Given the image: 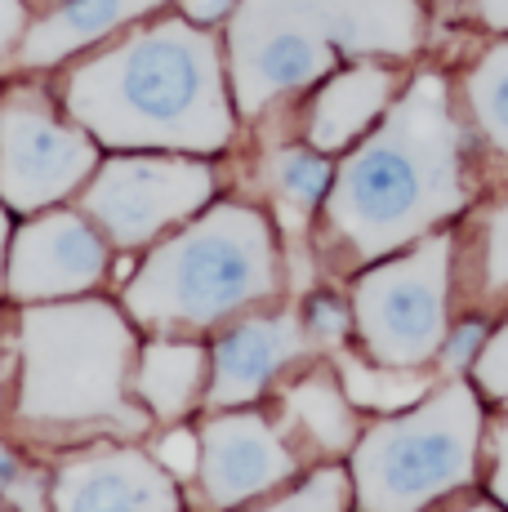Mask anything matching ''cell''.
<instances>
[{
  "label": "cell",
  "mask_w": 508,
  "mask_h": 512,
  "mask_svg": "<svg viewBox=\"0 0 508 512\" xmlns=\"http://www.w3.org/2000/svg\"><path fill=\"white\" fill-rule=\"evenodd\" d=\"M63 112L112 152L214 156L232 143L228 54L183 14L143 18L58 76Z\"/></svg>",
  "instance_id": "6da1fadb"
},
{
  "label": "cell",
  "mask_w": 508,
  "mask_h": 512,
  "mask_svg": "<svg viewBox=\"0 0 508 512\" xmlns=\"http://www.w3.org/2000/svg\"><path fill=\"white\" fill-rule=\"evenodd\" d=\"M468 201L459 125L442 76L410 81L384 121L335 170L326 201V236L348 263H379L424 241Z\"/></svg>",
  "instance_id": "7a4b0ae2"
},
{
  "label": "cell",
  "mask_w": 508,
  "mask_h": 512,
  "mask_svg": "<svg viewBox=\"0 0 508 512\" xmlns=\"http://www.w3.org/2000/svg\"><path fill=\"white\" fill-rule=\"evenodd\" d=\"M419 36V0H241L223 41L232 103L254 121L330 76L339 58H406Z\"/></svg>",
  "instance_id": "3957f363"
},
{
  "label": "cell",
  "mask_w": 508,
  "mask_h": 512,
  "mask_svg": "<svg viewBox=\"0 0 508 512\" xmlns=\"http://www.w3.org/2000/svg\"><path fill=\"white\" fill-rule=\"evenodd\" d=\"M281 294V250L268 214L214 201L148 245L121 303L134 326L214 330Z\"/></svg>",
  "instance_id": "277c9868"
},
{
  "label": "cell",
  "mask_w": 508,
  "mask_h": 512,
  "mask_svg": "<svg viewBox=\"0 0 508 512\" xmlns=\"http://www.w3.org/2000/svg\"><path fill=\"white\" fill-rule=\"evenodd\" d=\"M134 357V321L107 299L27 303L18 317V419L139 437L152 415L130 388Z\"/></svg>",
  "instance_id": "5b68a950"
},
{
  "label": "cell",
  "mask_w": 508,
  "mask_h": 512,
  "mask_svg": "<svg viewBox=\"0 0 508 512\" xmlns=\"http://www.w3.org/2000/svg\"><path fill=\"white\" fill-rule=\"evenodd\" d=\"M486 406L464 379L370 423L353 446V504L361 512H428L477 481Z\"/></svg>",
  "instance_id": "8992f818"
},
{
  "label": "cell",
  "mask_w": 508,
  "mask_h": 512,
  "mask_svg": "<svg viewBox=\"0 0 508 512\" xmlns=\"http://www.w3.org/2000/svg\"><path fill=\"white\" fill-rule=\"evenodd\" d=\"M455 241L428 232L402 254L370 263L353 285V330L370 361L424 370L451 334Z\"/></svg>",
  "instance_id": "52a82bcc"
},
{
  "label": "cell",
  "mask_w": 508,
  "mask_h": 512,
  "mask_svg": "<svg viewBox=\"0 0 508 512\" xmlns=\"http://www.w3.org/2000/svg\"><path fill=\"white\" fill-rule=\"evenodd\" d=\"M214 170L183 152H116L81 187V210L112 245L148 250L214 201Z\"/></svg>",
  "instance_id": "ba28073f"
},
{
  "label": "cell",
  "mask_w": 508,
  "mask_h": 512,
  "mask_svg": "<svg viewBox=\"0 0 508 512\" xmlns=\"http://www.w3.org/2000/svg\"><path fill=\"white\" fill-rule=\"evenodd\" d=\"M99 170V143L41 85L0 94V205L41 214L67 201Z\"/></svg>",
  "instance_id": "9c48e42d"
},
{
  "label": "cell",
  "mask_w": 508,
  "mask_h": 512,
  "mask_svg": "<svg viewBox=\"0 0 508 512\" xmlns=\"http://www.w3.org/2000/svg\"><path fill=\"white\" fill-rule=\"evenodd\" d=\"M107 236L85 210H41L9 236L5 290L18 303L81 299L107 277Z\"/></svg>",
  "instance_id": "30bf717a"
},
{
  "label": "cell",
  "mask_w": 508,
  "mask_h": 512,
  "mask_svg": "<svg viewBox=\"0 0 508 512\" xmlns=\"http://www.w3.org/2000/svg\"><path fill=\"white\" fill-rule=\"evenodd\" d=\"M299 455L281 428H272L259 410H214L201 423V495L205 504L232 512L250 499L272 495L277 486L295 481Z\"/></svg>",
  "instance_id": "8fae6325"
},
{
  "label": "cell",
  "mask_w": 508,
  "mask_h": 512,
  "mask_svg": "<svg viewBox=\"0 0 508 512\" xmlns=\"http://www.w3.org/2000/svg\"><path fill=\"white\" fill-rule=\"evenodd\" d=\"M50 512H183L174 472L139 446L67 450L50 477Z\"/></svg>",
  "instance_id": "7c38bea8"
},
{
  "label": "cell",
  "mask_w": 508,
  "mask_h": 512,
  "mask_svg": "<svg viewBox=\"0 0 508 512\" xmlns=\"http://www.w3.org/2000/svg\"><path fill=\"white\" fill-rule=\"evenodd\" d=\"M308 352H312V334L299 312H268V317L232 321L210 352L205 410H237L259 401Z\"/></svg>",
  "instance_id": "4fadbf2b"
},
{
  "label": "cell",
  "mask_w": 508,
  "mask_h": 512,
  "mask_svg": "<svg viewBox=\"0 0 508 512\" xmlns=\"http://www.w3.org/2000/svg\"><path fill=\"white\" fill-rule=\"evenodd\" d=\"M174 0H54L50 9L27 23L23 41L14 49V63L23 72H50L58 63H72L85 49L121 36L130 23L170 9Z\"/></svg>",
  "instance_id": "5bb4252c"
},
{
  "label": "cell",
  "mask_w": 508,
  "mask_h": 512,
  "mask_svg": "<svg viewBox=\"0 0 508 512\" xmlns=\"http://www.w3.org/2000/svg\"><path fill=\"white\" fill-rule=\"evenodd\" d=\"M397 72L379 63H357L335 72L308 103V147L317 152H344L366 139V130H375L384 121V112L393 107Z\"/></svg>",
  "instance_id": "9a60e30c"
},
{
  "label": "cell",
  "mask_w": 508,
  "mask_h": 512,
  "mask_svg": "<svg viewBox=\"0 0 508 512\" xmlns=\"http://www.w3.org/2000/svg\"><path fill=\"white\" fill-rule=\"evenodd\" d=\"M210 379V352L197 339H152L134 357L130 388L152 419H183L205 397Z\"/></svg>",
  "instance_id": "2e32d148"
},
{
  "label": "cell",
  "mask_w": 508,
  "mask_h": 512,
  "mask_svg": "<svg viewBox=\"0 0 508 512\" xmlns=\"http://www.w3.org/2000/svg\"><path fill=\"white\" fill-rule=\"evenodd\" d=\"M281 410H286L290 428H299L321 455H353L361 423L357 406L348 401L344 383L335 370L317 366L281 388Z\"/></svg>",
  "instance_id": "e0dca14e"
},
{
  "label": "cell",
  "mask_w": 508,
  "mask_h": 512,
  "mask_svg": "<svg viewBox=\"0 0 508 512\" xmlns=\"http://www.w3.org/2000/svg\"><path fill=\"white\" fill-rule=\"evenodd\" d=\"M263 174H268V192L277 210L290 219V228H299L326 201L330 183H335V165L317 147H277L263 161Z\"/></svg>",
  "instance_id": "ac0fdd59"
},
{
  "label": "cell",
  "mask_w": 508,
  "mask_h": 512,
  "mask_svg": "<svg viewBox=\"0 0 508 512\" xmlns=\"http://www.w3.org/2000/svg\"><path fill=\"white\" fill-rule=\"evenodd\" d=\"M335 370H339V383H344L348 401L361 410H375V415H397V410L424 401L428 388H433L419 370L379 366V361H375V370H366L357 357H348V352L335 357Z\"/></svg>",
  "instance_id": "d6986e66"
},
{
  "label": "cell",
  "mask_w": 508,
  "mask_h": 512,
  "mask_svg": "<svg viewBox=\"0 0 508 512\" xmlns=\"http://www.w3.org/2000/svg\"><path fill=\"white\" fill-rule=\"evenodd\" d=\"M468 107H473L486 139L508 156V41L495 45L468 72Z\"/></svg>",
  "instance_id": "ffe728a7"
},
{
  "label": "cell",
  "mask_w": 508,
  "mask_h": 512,
  "mask_svg": "<svg viewBox=\"0 0 508 512\" xmlns=\"http://www.w3.org/2000/svg\"><path fill=\"white\" fill-rule=\"evenodd\" d=\"M348 508H353V477L339 464H326V468L308 472L286 495L268 499L259 508H246V512H348Z\"/></svg>",
  "instance_id": "44dd1931"
},
{
  "label": "cell",
  "mask_w": 508,
  "mask_h": 512,
  "mask_svg": "<svg viewBox=\"0 0 508 512\" xmlns=\"http://www.w3.org/2000/svg\"><path fill=\"white\" fill-rule=\"evenodd\" d=\"M486 303L508 299V196L495 201L482 219V277L468 285Z\"/></svg>",
  "instance_id": "7402d4cb"
},
{
  "label": "cell",
  "mask_w": 508,
  "mask_h": 512,
  "mask_svg": "<svg viewBox=\"0 0 508 512\" xmlns=\"http://www.w3.org/2000/svg\"><path fill=\"white\" fill-rule=\"evenodd\" d=\"M0 508L5 512H50V481L27 464L23 450L0 441Z\"/></svg>",
  "instance_id": "603a6c76"
},
{
  "label": "cell",
  "mask_w": 508,
  "mask_h": 512,
  "mask_svg": "<svg viewBox=\"0 0 508 512\" xmlns=\"http://www.w3.org/2000/svg\"><path fill=\"white\" fill-rule=\"evenodd\" d=\"M473 388L486 401H508V321L495 334H486L482 352L473 361Z\"/></svg>",
  "instance_id": "cb8c5ba5"
},
{
  "label": "cell",
  "mask_w": 508,
  "mask_h": 512,
  "mask_svg": "<svg viewBox=\"0 0 508 512\" xmlns=\"http://www.w3.org/2000/svg\"><path fill=\"white\" fill-rule=\"evenodd\" d=\"M304 326L312 334V343L339 348V343L353 334V308H344L335 294H312L308 308H304Z\"/></svg>",
  "instance_id": "d4e9b609"
},
{
  "label": "cell",
  "mask_w": 508,
  "mask_h": 512,
  "mask_svg": "<svg viewBox=\"0 0 508 512\" xmlns=\"http://www.w3.org/2000/svg\"><path fill=\"white\" fill-rule=\"evenodd\" d=\"M156 464L165 472H174V481H192L201 468V432L192 428H170L161 441H156Z\"/></svg>",
  "instance_id": "484cf974"
},
{
  "label": "cell",
  "mask_w": 508,
  "mask_h": 512,
  "mask_svg": "<svg viewBox=\"0 0 508 512\" xmlns=\"http://www.w3.org/2000/svg\"><path fill=\"white\" fill-rule=\"evenodd\" d=\"M482 343H486V321L482 317H468L464 326H455L451 334H446V343H442V366L459 374L464 366H473L477 361V352H482Z\"/></svg>",
  "instance_id": "4316f807"
},
{
  "label": "cell",
  "mask_w": 508,
  "mask_h": 512,
  "mask_svg": "<svg viewBox=\"0 0 508 512\" xmlns=\"http://www.w3.org/2000/svg\"><path fill=\"white\" fill-rule=\"evenodd\" d=\"M27 23H32V5H27V0H0V63L14 58Z\"/></svg>",
  "instance_id": "83f0119b"
},
{
  "label": "cell",
  "mask_w": 508,
  "mask_h": 512,
  "mask_svg": "<svg viewBox=\"0 0 508 512\" xmlns=\"http://www.w3.org/2000/svg\"><path fill=\"white\" fill-rule=\"evenodd\" d=\"M491 499L508 512V415L495 423V432H491Z\"/></svg>",
  "instance_id": "f1b7e54d"
},
{
  "label": "cell",
  "mask_w": 508,
  "mask_h": 512,
  "mask_svg": "<svg viewBox=\"0 0 508 512\" xmlns=\"http://www.w3.org/2000/svg\"><path fill=\"white\" fill-rule=\"evenodd\" d=\"M237 5L241 0H179V14L201 27H214V23H223V18H232Z\"/></svg>",
  "instance_id": "f546056e"
},
{
  "label": "cell",
  "mask_w": 508,
  "mask_h": 512,
  "mask_svg": "<svg viewBox=\"0 0 508 512\" xmlns=\"http://www.w3.org/2000/svg\"><path fill=\"white\" fill-rule=\"evenodd\" d=\"M473 14L495 32H508V0H473Z\"/></svg>",
  "instance_id": "4dcf8cb0"
},
{
  "label": "cell",
  "mask_w": 508,
  "mask_h": 512,
  "mask_svg": "<svg viewBox=\"0 0 508 512\" xmlns=\"http://www.w3.org/2000/svg\"><path fill=\"white\" fill-rule=\"evenodd\" d=\"M9 236H14V228H9V210L0 205V281H5V254H9Z\"/></svg>",
  "instance_id": "1f68e13d"
},
{
  "label": "cell",
  "mask_w": 508,
  "mask_h": 512,
  "mask_svg": "<svg viewBox=\"0 0 508 512\" xmlns=\"http://www.w3.org/2000/svg\"><path fill=\"white\" fill-rule=\"evenodd\" d=\"M451 512H504L495 499H473V504H459V508H451Z\"/></svg>",
  "instance_id": "d6a6232c"
},
{
  "label": "cell",
  "mask_w": 508,
  "mask_h": 512,
  "mask_svg": "<svg viewBox=\"0 0 508 512\" xmlns=\"http://www.w3.org/2000/svg\"><path fill=\"white\" fill-rule=\"evenodd\" d=\"M27 5H32V9H36V14H41V9H50V5H54V0H27Z\"/></svg>",
  "instance_id": "836d02e7"
},
{
  "label": "cell",
  "mask_w": 508,
  "mask_h": 512,
  "mask_svg": "<svg viewBox=\"0 0 508 512\" xmlns=\"http://www.w3.org/2000/svg\"><path fill=\"white\" fill-rule=\"evenodd\" d=\"M0 512H5V508H0Z\"/></svg>",
  "instance_id": "e575fe53"
}]
</instances>
